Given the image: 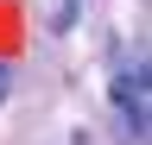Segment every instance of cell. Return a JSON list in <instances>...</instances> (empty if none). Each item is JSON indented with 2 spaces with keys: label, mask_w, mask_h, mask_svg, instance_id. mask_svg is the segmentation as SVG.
Masks as SVG:
<instances>
[{
  "label": "cell",
  "mask_w": 152,
  "mask_h": 145,
  "mask_svg": "<svg viewBox=\"0 0 152 145\" xmlns=\"http://www.w3.org/2000/svg\"><path fill=\"white\" fill-rule=\"evenodd\" d=\"M114 107L127 114V126H133V133H146V63L133 69V76H121V82H114Z\"/></svg>",
  "instance_id": "1"
},
{
  "label": "cell",
  "mask_w": 152,
  "mask_h": 145,
  "mask_svg": "<svg viewBox=\"0 0 152 145\" xmlns=\"http://www.w3.org/2000/svg\"><path fill=\"white\" fill-rule=\"evenodd\" d=\"M51 25H57V32L76 25V0H51Z\"/></svg>",
  "instance_id": "2"
},
{
  "label": "cell",
  "mask_w": 152,
  "mask_h": 145,
  "mask_svg": "<svg viewBox=\"0 0 152 145\" xmlns=\"http://www.w3.org/2000/svg\"><path fill=\"white\" fill-rule=\"evenodd\" d=\"M7 88H13V76H7V63H0V101H7Z\"/></svg>",
  "instance_id": "3"
}]
</instances>
